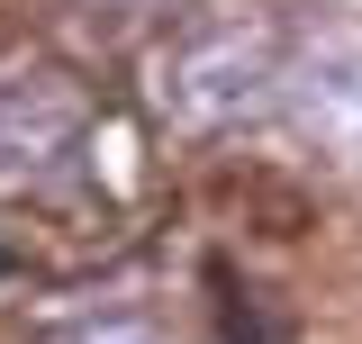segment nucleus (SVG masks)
<instances>
[{
	"label": "nucleus",
	"instance_id": "obj_6",
	"mask_svg": "<svg viewBox=\"0 0 362 344\" xmlns=\"http://www.w3.org/2000/svg\"><path fill=\"white\" fill-rule=\"evenodd\" d=\"M0 272H9V254H0Z\"/></svg>",
	"mask_w": 362,
	"mask_h": 344
},
{
	"label": "nucleus",
	"instance_id": "obj_5",
	"mask_svg": "<svg viewBox=\"0 0 362 344\" xmlns=\"http://www.w3.org/2000/svg\"><path fill=\"white\" fill-rule=\"evenodd\" d=\"M90 9H163V0H90Z\"/></svg>",
	"mask_w": 362,
	"mask_h": 344
},
{
	"label": "nucleus",
	"instance_id": "obj_1",
	"mask_svg": "<svg viewBox=\"0 0 362 344\" xmlns=\"http://www.w3.org/2000/svg\"><path fill=\"white\" fill-rule=\"evenodd\" d=\"M281 100V37L254 28V18H226V28H199V37L173 55V118L199 136L235 127Z\"/></svg>",
	"mask_w": 362,
	"mask_h": 344
},
{
	"label": "nucleus",
	"instance_id": "obj_3",
	"mask_svg": "<svg viewBox=\"0 0 362 344\" xmlns=\"http://www.w3.org/2000/svg\"><path fill=\"white\" fill-rule=\"evenodd\" d=\"M281 109L299 136L362 154V28L354 18H317L299 45H281Z\"/></svg>",
	"mask_w": 362,
	"mask_h": 344
},
{
	"label": "nucleus",
	"instance_id": "obj_4",
	"mask_svg": "<svg viewBox=\"0 0 362 344\" xmlns=\"http://www.w3.org/2000/svg\"><path fill=\"white\" fill-rule=\"evenodd\" d=\"M45 344H173L154 317H64L45 326Z\"/></svg>",
	"mask_w": 362,
	"mask_h": 344
},
{
	"label": "nucleus",
	"instance_id": "obj_2",
	"mask_svg": "<svg viewBox=\"0 0 362 344\" xmlns=\"http://www.w3.org/2000/svg\"><path fill=\"white\" fill-rule=\"evenodd\" d=\"M90 136V91L64 64H18L0 73V190H37L64 172Z\"/></svg>",
	"mask_w": 362,
	"mask_h": 344
}]
</instances>
